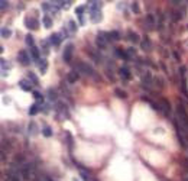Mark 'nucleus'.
Wrapping results in <instances>:
<instances>
[{"label": "nucleus", "instance_id": "nucleus-1", "mask_svg": "<svg viewBox=\"0 0 188 181\" xmlns=\"http://www.w3.org/2000/svg\"><path fill=\"white\" fill-rule=\"evenodd\" d=\"M177 115H178V119H179V122H181V126L188 130V113L185 112V109H184L182 104H178V107H177Z\"/></svg>", "mask_w": 188, "mask_h": 181}, {"label": "nucleus", "instance_id": "nucleus-2", "mask_svg": "<svg viewBox=\"0 0 188 181\" xmlns=\"http://www.w3.org/2000/svg\"><path fill=\"white\" fill-rule=\"evenodd\" d=\"M77 70L85 75H90V77H96V73H94V70L91 68V65H88L87 62H78L77 64Z\"/></svg>", "mask_w": 188, "mask_h": 181}, {"label": "nucleus", "instance_id": "nucleus-3", "mask_svg": "<svg viewBox=\"0 0 188 181\" xmlns=\"http://www.w3.org/2000/svg\"><path fill=\"white\" fill-rule=\"evenodd\" d=\"M109 33H106V32H99L97 33V39H96V43H97V47L99 48H106L107 47V42H109Z\"/></svg>", "mask_w": 188, "mask_h": 181}, {"label": "nucleus", "instance_id": "nucleus-4", "mask_svg": "<svg viewBox=\"0 0 188 181\" xmlns=\"http://www.w3.org/2000/svg\"><path fill=\"white\" fill-rule=\"evenodd\" d=\"M73 52H74V45L73 43H68L65 49H64V54H62V58L65 62H71V58H73Z\"/></svg>", "mask_w": 188, "mask_h": 181}, {"label": "nucleus", "instance_id": "nucleus-5", "mask_svg": "<svg viewBox=\"0 0 188 181\" xmlns=\"http://www.w3.org/2000/svg\"><path fill=\"white\" fill-rule=\"evenodd\" d=\"M25 26H26L28 29L35 31V29H38V28H39V22H38L36 19H33V17L26 16V17H25Z\"/></svg>", "mask_w": 188, "mask_h": 181}, {"label": "nucleus", "instance_id": "nucleus-6", "mask_svg": "<svg viewBox=\"0 0 188 181\" xmlns=\"http://www.w3.org/2000/svg\"><path fill=\"white\" fill-rule=\"evenodd\" d=\"M17 61H19L22 65H29V64H31V57L28 55L26 51H19V54H17Z\"/></svg>", "mask_w": 188, "mask_h": 181}, {"label": "nucleus", "instance_id": "nucleus-7", "mask_svg": "<svg viewBox=\"0 0 188 181\" xmlns=\"http://www.w3.org/2000/svg\"><path fill=\"white\" fill-rule=\"evenodd\" d=\"M90 13H91V15H90V19H91L93 23H99V22L103 19V16H101V10H91Z\"/></svg>", "mask_w": 188, "mask_h": 181}, {"label": "nucleus", "instance_id": "nucleus-8", "mask_svg": "<svg viewBox=\"0 0 188 181\" xmlns=\"http://www.w3.org/2000/svg\"><path fill=\"white\" fill-rule=\"evenodd\" d=\"M80 78V74L77 73V71H69L68 73V75H67V81L68 83H77V80Z\"/></svg>", "mask_w": 188, "mask_h": 181}, {"label": "nucleus", "instance_id": "nucleus-9", "mask_svg": "<svg viewBox=\"0 0 188 181\" xmlns=\"http://www.w3.org/2000/svg\"><path fill=\"white\" fill-rule=\"evenodd\" d=\"M140 48H142L143 51H151L152 49V43H151V39L148 36H145V39L140 42Z\"/></svg>", "mask_w": 188, "mask_h": 181}, {"label": "nucleus", "instance_id": "nucleus-10", "mask_svg": "<svg viewBox=\"0 0 188 181\" xmlns=\"http://www.w3.org/2000/svg\"><path fill=\"white\" fill-rule=\"evenodd\" d=\"M19 85H20L22 90H25V92H32V84H31V81H28V80H20V81H19Z\"/></svg>", "mask_w": 188, "mask_h": 181}, {"label": "nucleus", "instance_id": "nucleus-11", "mask_svg": "<svg viewBox=\"0 0 188 181\" xmlns=\"http://www.w3.org/2000/svg\"><path fill=\"white\" fill-rule=\"evenodd\" d=\"M159 103H161L162 112L165 113V115H168V110H171V104H169V102H168L167 99H161V100H159Z\"/></svg>", "mask_w": 188, "mask_h": 181}, {"label": "nucleus", "instance_id": "nucleus-12", "mask_svg": "<svg viewBox=\"0 0 188 181\" xmlns=\"http://www.w3.org/2000/svg\"><path fill=\"white\" fill-rule=\"evenodd\" d=\"M114 54L119 57V58H122V59H125V61H129L130 58H129V55H127V52L126 51H123L122 48H116L114 49Z\"/></svg>", "mask_w": 188, "mask_h": 181}, {"label": "nucleus", "instance_id": "nucleus-13", "mask_svg": "<svg viewBox=\"0 0 188 181\" xmlns=\"http://www.w3.org/2000/svg\"><path fill=\"white\" fill-rule=\"evenodd\" d=\"M61 35L59 33H52L51 36H49V43L51 45H55V47H57V45H59L61 43Z\"/></svg>", "mask_w": 188, "mask_h": 181}, {"label": "nucleus", "instance_id": "nucleus-14", "mask_svg": "<svg viewBox=\"0 0 188 181\" xmlns=\"http://www.w3.org/2000/svg\"><path fill=\"white\" fill-rule=\"evenodd\" d=\"M119 74H120L122 78H125V80H130V78H132V74H130L129 68H126V67H122V68L119 70Z\"/></svg>", "mask_w": 188, "mask_h": 181}, {"label": "nucleus", "instance_id": "nucleus-15", "mask_svg": "<svg viewBox=\"0 0 188 181\" xmlns=\"http://www.w3.org/2000/svg\"><path fill=\"white\" fill-rule=\"evenodd\" d=\"M127 36H129L130 42H133V43H139V42H140L139 35H137L136 32H133V31H129V32H127Z\"/></svg>", "mask_w": 188, "mask_h": 181}, {"label": "nucleus", "instance_id": "nucleus-16", "mask_svg": "<svg viewBox=\"0 0 188 181\" xmlns=\"http://www.w3.org/2000/svg\"><path fill=\"white\" fill-rule=\"evenodd\" d=\"M28 129H29V135H32V136L38 135V126H36V123H35V122H29Z\"/></svg>", "mask_w": 188, "mask_h": 181}, {"label": "nucleus", "instance_id": "nucleus-17", "mask_svg": "<svg viewBox=\"0 0 188 181\" xmlns=\"http://www.w3.org/2000/svg\"><path fill=\"white\" fill-rule=\"evenodd\" d=\"M0 64H2L3 77H6V70H10V68H12V65H10L9 62H6V59H5V58H2V59H0Z\"/></svg>", "mask_w": 188, "mask_h": 181}, {"label": "nucleus", "instance_id": "nucleus-18", "mask_svg": "<svg viewBox=\"0 0 188 181\" xmlns=\"http://www.w3.org/2000/svg\"><path fill=\"white\" fill-rule=\"evenodd\" d=\"M31 58H32L33 61H36V62L41 59V58H39V49H38L36 47H32V48H31Z\"/></svg>", "mask_w": 188, "mask_h": 181}, {"label": "nucleus", "instance_id": "nucleus-19", "mask_svg": "<svg viewBox=\"0 0 188 181\" xmlns=\"http://www.w3.org/2000/svg\"><path fill=\"white\" fill-rule=\"evenodd\" d=\"M38 67H39V70L42 74H45L46 68H48V62H46V59H39L38 61Z\"/></svg>", "mask_w": 188, "mask_h": 181}, {"label": "nucleus", "instance_id": "nucleus-20", "mask_svg": "<svg viewBox=\"0 0 188 181\" xmlns=\"http://www.w3.org/2000/svg\"><path fill=\"white\" fill-rule=\"evenodd\" d=\"M142 83L145 84V85H148V87H151L152 84V75H151V73H146V75H143L142 77Z\"/></svg>", "mask_w": 188, "mask_h": 181}, {"label": "nucleus", "instance_id": "nucleus-21", "mask_svg": "<svg viewBox=\"0 0 188 181\" xmlns=\"http://www.w3.org/2000/svg\"><path fill=\"white\" fill-rule=\"evenodd\" d=\"M120 39V33L117 31H111L109 32V41H119Z\"/></svg>", "mask_w": 188, "mask_h": 181}, {"label": "nucleus", "instance_id": "nucleus-22", "mask_svg": "<svg viewBox=\"0 0 188 181\" xmlns=\"http://www.w3.org/2000/svg\"><path fill=\"white\" fill-rule=\"evenodd\" d=\"M25 42H26V45L28 47H35V39H33V36L31 35V33H28L26 36H25Z\"/></svg>", "mask_w": 188, "mask_h": 181}, {"label": "nucleus", "instance_id": "nucleus-23", "mask_svg": "<svg viewBox=\"0 0 188 181\" xmlns=\"http://www.w3.org/2000/svg\"><path fill=\"white\" fill-rule=\"evenodd\" d=\"M38 112H39V104H38V103H33V104H32V106L29 107V110H28V113H29L31 116L36 115Z\"/></svg>", "mask_w": 188, "mask_h": 181}, {"label": "nucleus", "instance_id": "nucleus-24", "mask_svg": "<svg viewBox=\"0 0 188 181\" xmlns=\"http://www.w3.org/2000/svg\"><path fill=\"white\" fill-rule=\"evenodd\" d=\"M42 135H43V136H46V138H51V136H52V129H51V126H43V128H42Z\"/></svg>", "mask_w": 188, "mask_h": 181}, {"label": "nucleus", "instance_id": "nucleus-25", "mask_svg": "<svg viewBox=\"0 0 188 181\" xmlns=\"http://www.w3.org/2000/svg\"><path fill=\"white\" fill-rule=\"evenodd\" d=\"M114 94L119 97V99H126V97H127V93L125 92V90H122V88H116V90H114Z\"/></svg>", "mask_w": 188, "mask_h": 181}, {"label": "nucleus", "instance_id": "nucleus-26", "mask_svg": "<svg viewBox=\"0 0 188 181\" xmlns=\"http://www.w3.org/2000/svg\"><path fill=\"white\" fill-rule=\"evenodd\" d=\"M48 97H49V100H52V102H57V100H58L57 92H55L54 88H48Z\"/></svg>", "mask_w": 188, "mask_h": 181}, {"label": "nucleus", "instance_id": "nucleus-27", "mask_svg": "<svg viewBox=\"0 0 188 181\" xmlns=\"http://www.w3.org/2000/svg\"><path fill=\"white\" fill-rule=\"evenodd\" d=\"M12 36V31L9 29V28H2V38L3 39H7V38H10Z\"/></svg>", "mask_w": 188, "mask_h": 181}, {"label": "nucleus", "instance_id": "nucleus-28", "mask_svg": "<svg viewBox=\"0 0 188 181\" xmlns=\"http://www.w3.org/2000/svg\"><path fill=\"white\" fill-rule=\"evenodd\" d=\"M42 22H43V25H45V28H51L52 26V20H51V17L49 16H43V19H42Z\"/></svg>", "mask_w": 188, "mask_h": 181}, {"label": "nucleus", "instance_id": "nucleus-29", "mask_svg": "<svg viewBox=\"0 0 188 181\" xmlns=\"http://www.w3.org/2000/svg\"><path fill=\"white\" fill-rule=\"evenodd\" d=\"M28 78H29V81H32V84H35V85L39 84V80H38V77H36L33 73H29V74H28Z\"/></svg>", "mask_w": 188, "mask_h": 181}, {"label": "nucleus", "instance_id": "nucleus-30", "mask_svg": "<svg viewBox=\"0 0 188 181\" xmlns=\"http://www.w3.org/2000/svg\"><path fill=\"white\" fill-rule=\"evenodd\" d=\"M32 94H33L35 100H38V104H42V102H43V96H42L39 92H32Z\"/></svg>", "mask_w": 188, "mask_h": 181}, {"label": "nucleus", "instance_id": "nucleus-31", "mask_svg": "<svg viewBox=\"0 0 188 181\" xmlns=\"http://www.w3.org/2000/svg\"><path fill=\"white\" fill-rule=\"evenodd\" d=\"M126 52H127V55H129V58H135V57H136V49H135L133 47H130V48H127V49H126Z\"/></svg>", "mask_w": 188, "mask_h": 181}, {"label": "nucleus", "instance_id": "nucleus-32", "mask_svg": "<svg viewBox=\"0 0 188 181\" xmlns=\"http://www.w3.org/2000/svg\"><path fill=\"white\" fill-rule=\"evenodd\" d=\"M80 175H81L83 181H93V180H91V177L88 175V172H85V171H81V172H80Z\"/></svg>", "mask_w": 188, "mask_h": 181}, {"label": "nucleus", "instance_id": "nucleus-33", "mask_svg": "<svg viewBox=\"0 0 188 181\" xmlns=\"http://www.w3.org/2000/svg\"><path fill=\"white\" fill-rule=\"evenodd\" d=\"M146 22L149 23V28H152V26H153V23H155L153 16H152V15H146Z\"/></svg>", "mask_w": 188, "mask_h": 181}, {"label": "nucleus", "instance_id": "nucleus-34", "mask_svg": "<svg viewBox=\"0 0 188 181\" xmlns=\"http://www.w3.org/2000/svg\"><path fill=\"white\" fill-rule=\"evenodd\" d=\"M84 10H85V6H78V7L75 9V15H77V16H83Z\"/></svg>", "mask_w": 188, "mask_h": 181}, {"label": "nucleus", "instance_id": "nucleus-35", "mask_svg": "<svg viewBox=\"0 0 188 181\" xmlns=\"http://www.w3.org/2000/svg\"><path fill=\"white\" fill-rule=\"evenodd\" d=\"M68 25H69V31H71V32H75V31H77V25H75L74 20H69Z\"/></svg>", "mask_w": 188, "mask_h": 181}, {"label": "nucleus", "instance_id": "nucleus-36", "mask_svg": "<svg viewBox=\"0 0 188 181\" xmlns=\"http://www.w3.org/2000/svg\"><path fill=\"white\" fill-rule=\"evenodd\" d=\"M7 7H9V3L6 2V0H2V2H0V9H2V12H5Z\"/></svg>", "mask_w": 188, "mask_h": 181}, {"label": "nucleus", "instance_id": "nucleus-37", "mask_svg": "<svg viewBox=\"0 0 188 181\" xmlns=\"http://www.w3.org/2000/svg\"><path fill=\"white\" fill-rule=\"evenodd\" d=\"M181 88H182V93L188 97V88H187V83L185 81H182V84H181Z\"/></svg>", "mask_w": 188, "mask_h": 181}, {"label": "nucleus", "instance_id": "nucleus-38", "mask_svg": "<svg viewBox=\"0 0 188 181\" xmlns=\"http://www.w3.org/2000/svg\"><path fill=\"white\" fill-rule=\"evenodd\" d=\"M151 106H152V109H153L155 112H162V107H161V104H156V103H151Z\"/></svg>", "mask_w": 188, "mask_h": 181}, {"label": "nucleus", "instance_id": "nucleus-39", "mask_svg": "<svg viewBox=\"0 0 188 181\" xmlns=\"http://www.w3.org/2000/svg\"><path fill=\"white\" fill-rule=\"evenodd\" d=\"M35 181H52L49 177H45V175H41V177H38V178H35Z\"/></svg>", "mask_w": 188, "mask_h": 181}, {"label": "nucleus", "instance_id": "nucleus-40", "mask_svg": "<svg viewBox=\"0 0 188 181\" xmlns=\"http://www.w3.org/2000/svg\"><path fill=\"white\" fill-rule=\"evenodd\" d=\"M132 10L135 12V13H139L140 12V9H139V5L135 2V3H132Z\"/></svg>", "mask_w": 188, "mask_h": 181}, {"label": "nucleus", "instance_id": "nucleus-41", "mask_svg": "<svg viewBox=\"0 0 188 181\" xmlns=\"http://www.w3.org/2000/svg\"><path fill=\"white\" fill-rule=\"evenodd\" d=\"M178 71H179V74H181V75H185V71H187V68H185V67L182 65V67H179V70H178Z\"/></svg>", "mask_w": 188, "mask_h": 181}, {"label": "nucleus", "instance_id": "nucleus-42", "mask_svg": "<svg viewBox=\"0 0 188 181\" xmlns=\"http://www.w3.org/2000/svg\"><path fill=\"white\" fill-rule=\"evenodd\" d=\"M171 3H172L174 6H178V5H179L181 2H178V0H172V2H171Z\"/></svg>", "mask_w": 188, "mask_h": 181}, {"label": "nucleus", "instance_id": "nucleus-43", "mask_svg": "<svg viewBox=\"0 0 188 181\" xmlns=\"http://www.w3.org/2000/svg\"><path fill=\"white\" fill-rule=\"evenodd\" d=\"M142 100H143V102H151V100H149V99H148V97H145V96H143V97H142Z\"/></svg>", "mask_w": 188, "mask_h": 181}, {"label": "nucleus", "instance_id": "nucleus-44", "mask_svg": "<svg viewBox=\"0 0 188 181\" xmlns=\"http://www.w3.org/2000/svg\"><path fill=\"white\" fill-rule=\"evenodd\" d=\"M185 167H187V170H188V160L185 161Z\"/></svg>", "mask_w": 188, "mask_h": 181}, {"label": "nucleus", "instance_id": "nucleus-45", "mask_svg": "<svg viewBox=\"0 0 188 181\" xmlns=\"http://www.w3.org/2000/svg\"><path fill=\"white\" fill-rule=\"evenodd\" d=\"M73 181H78V180H77V178H74V180H73Z\"/></svg>", "mask_w": 188, "mask_h": 181}]
</instances>
